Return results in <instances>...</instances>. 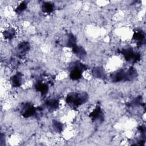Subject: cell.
I'll return each mask as SVG.
<instances>
[{"label": "cell", "instance_id": "obj_1", "mask_svg": "<svg viewBox=\"0 0 146 146\" xmlns=\"http://www.w3.org/2000/svg\"><path fill=\"white\" fill-rule=\"evenodd\" d=\"M88 99V94L84 92H73L69 93L66 98L67 104L72 108L75 109L85 103Z\"/></svg>", "mask_w": 146, "mask_h": 146}, {"label": "cell", "instance_id": "obj_2", "mask_svg": "<svg viewBox=\"0 0 146 146\" xmlns=\"http://www.w3.org/2000/svg\"><path fill=\"white\" fill-rule=\"evenodd\" d=\"M137 76V72L135 68L131 67L127 71L120 70L112 74L111 78L113 82L121 81H130L135 79Z\"/></svg>", "mask_w": 146, "mask_h": 146}, {"label": "cell", "instance_id": "obj_3", "mask_svg": "<svg viewBox=\"0 0 146 146\" xmlns=\"http://www.w3.org/2000/svg\"><path fill=\"white\" fill-rule=\"evenodd\" d=\"M73 65L70 71V77L72 80H78L82 78V72L87 69V67L79 62H75Z\"/></svg>", "mask_w": 146, "mask_h": 146}, {"label": "cell", "instance_id": "obj_4", "mask_svg": "<svg viewBox=\"0 0 146 146\" xmlns=\"http://www.w3.org/2000/svg\"><path fill=\"white\" fill-rule=\"evenodd\" d=\"M121 53L125 59L128 62L136 63L140 60V54L134 52L131 48H123L121 50Z\"/></svg>", "mask_w": 146, "mask_h": 146}, {"label": "cell", "instance_id": "obj_5", "mask_svg": "<svg viewBox=\"0 0 146 146\" xmlns=\"http://www.w3.org/2000/svg\"><path fill=\"white\" fill-rule=\"evenodd\" d=\"M36 108H35L33 105L29 103H26V104L23 106L21 113L24 117L27 118L31 116H33L35 115H36Z\"/></svg>", "mask_w": 146, "mask_h": 146}, {"label": "cell", "instance_id": "obj_6", "mask_svg": "<svg viewBox=\"0 0 146 146\" xmlns=\"http://www.w3.org/2000/svg\"><path fill=\"white\" fill-rule=\"evenodd\" d=\"M89 117L93 121H103L104 120V113L101 107L99 106H96V108L90 113Z\"/></svg>", "mask_w": 146, "mask_h": 146}, {"label": "cell", "instance_id": "obj_7", "mask_svg": "<svg viewBox=\"0 0 146 146\" xmlns=\"http://www.w3.org/2000/svg\"><path fill=\"white\" fill-rule=\"evenodd\" d=\"M133 39L135 40L137 44L141 45L145 40V34L141 30H137L133 34Z\"/></svg>", "mask_w": 146, "mask_h": 146}, {"label": "cell", "instance_id": "obj_8", "mask_svg": "<svg viewBox=\"0 0 146 146\" xmlns=\"http://www.w3.org/2000/svg\"><path fill=\"white\" fill-rule=\"evenodd\" d=\"M10 81L13 87H19L22 84V75L20 72H17L11 78Z\"/></svg>", "mask_w": 146, "mask_h": 146}, {"label": "cell", "instance_id": "obj_9", "mask_svg": "<svg viewBox=\"0 0 146 146\" xmlns=\"http://www.w3.org/2000/svg\"><path fill=\"white\" fill-rule=\"evenodd\" d=\"M72 52L79 58H83L86 56L87 53L84 48L82 46H78L76 44L72 47Z\"/></svg>", "mask_w": 146, "mask_h": 146}, {"label": "cell", "instance_id": "obj_10", "mask_svg": "<svg viewBox=\"0 0 146 146\" xmlns=\"http://www.w3.org/2000/svg\"><path fill=\"white\" fill-rule=\"evenodd\" d=\"M46 107L50 111L56 110L59 108V102L58 99H47L45 103Z\"/></svg>", "mask_w": 146, "mask_h": 146}, {"label": "cell", "instance_id": "obj_11", "mask_svg": "<svg viewBox=\"0 0 146 146\" xmlns=\"http://www.w3.org/2000/svg\"><path fill=\"white\" fill-rule=\"evenodd\" d=\"M35 88L38 92H39L43 95L46 94L48 90V86L47 84L41 82H36L35 85Z\"/></svg>", "mask_w": 146, "mask_h": 146}, {"label": "cell", "instance_id": "obj_12", "mask_svg": "<svg viewBox=\"0 0 146 146\" xmlns=\"http://www.w3.org/2000/svg\"><path fill=\"white\" fill-rule=\"evenodd\" d=\"M54 9V5L50 2H43L41 5V10L45 13H51Z\"/></svg>", "mask_w": 146, "mask_h": 146}, {"label": "cell", "instance_id": "obj_13", "mask_svg": "<svg viewBox=\"0 0 146 146\" xmlns=\"http://www.w3.org/2000/svg\"><path fill=\"white\" fill-rule=\"evenodd\" d=\"M30 44L27 42H22L18 45V51L21 54H24L30 49Z\"/></svg>", "mask_w": 146, "mask_h": 146}, {"label": "cell", "instance_id": "obj_14", "mask_svg": "<svg viewBox=\"0 0 146 146\" xmlns=\"http://www.w3.org/2000/svg\"><path fill=\"white\" fill-rule=\"evenodd\" d=\"M15 31L13 28H10L4 31L3 32L4 38L9 40L13 39L15 36Z\"/></svg>", "mask_w": 146, "mask_h": 146}, {"label": "cell", "instance_id": "obj_15", "mask_svg": "<svg viewBox=\"0 0 146 146\" xmlns=\"http://www.w3.org/2000/svg\"><path fill=\"white\" fill-rule=\"evenodd\" d=\"M92 75L97 78H102L104 76V72L100 67H95L92 70Z\"/></svg>", "mask_w": 146, "mask_h": 146}, {"label": "cell", "instance_id": "obj_16", "mask_svg": "<svg viewBox=\"0 0 146 146\" xmlns=\"http://www.w3.org/2000/svg\"><path fill=\"white\" fill-rule=\"evenodd\" d=\"M75 44H76V38H75V36L73 34H70L68 35V39H67L66 45L68 47H72Z\"/></svg>", "mask_w": 146, "mask_h": 146}, {"label": "cell", "instance_id": "obj_17", "mask_svg": "<svg viewBox=\"0 0 146 146\" xmlns=\"http://www.w3.org/2000/svg\"><path fill=\"white\" fill-rule=\"evenodd\" d=\"M52 126H53V128L54 129V130L55 131H56L57 132H60L63 131V124L59 122V121H56V120H54L53 121V123H52Z\"/></svg>", "mask_w": 146, "mask_h": 146}, {"label": "cell", "instance_id": "obj_18", "mask_svg": "<svg viewBox=\"0 0 146 146\" xmlns=\"http://www.w3.org/2000/svg\"><path fill=\"white\" fill-rule=\"evenodd\" d=\"M26 8H27V3L26 2L23 1V2H22L20 4H19L18 7L16 8L15 11L17 14H20L23 12Z\"/></svg>", "mask_w": 146, "mask_h": 146}]
</instances>
